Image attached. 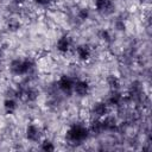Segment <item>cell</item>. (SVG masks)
Segmentation results:
<instances>
[{
	"instance_id": "obj_1",
	"label": "cell",
	"mask_w": 152,
	"mask_h": 152,
	"mask_svg": "<svg viewBox=\"0 0 152 152\" xmlns=\"http://www.w3.org/2000/svg\"><path fill=\"white\" fill-rule=\"evenodd\" d=\"M90 135V132L88 129V126L84 124L75 122L69 126V128L65 132V139L69 144H82L86 141Z\"/></svg>"
},
{
	"instance_id": "obj_2",
	"label": "cell",
	"mask_w": 152,
	"mask_h": 152,
	"mask_svg": "<svg viewBox=\"0 0 152 152\" xmlns=\"http://www.w3.org/2000/svg\"><path fill=\"white\" fill-rule=\"evenodd\" d=\"M34 70L33 59L26 58H15L10 63V72L14 76H27Z\"/></svg>"
},
{
	"instance_id": "obj_3",
	"label": "cell",
	"mask_w": 152,
	"mask_h": 152,
	"mask_svg": "<svg viewBox=\"0 0 152 152\" xmlns=\"http://www.w3.org/2000/svg\"><path fill=\"white\" fill-rule=\"evenodd\" d=\"M14 97L20 99L25 102H33L38 97V91L31 86H19L14 90Z\"/></svg>"
},
{
	"instance_id": "obj_4",
	"label": "cell",
	"mask_w": 152,
	"mask_h": 152,
	"mask_svg": "<svg viewBox=\"0 0 152 152\" xmlns=\"http://www.w3.org/2000/svg\"><path fill=\"white\" fill-rule=\"evenodd\" d=\"M25 137L31 142H39V141H42L43 129L38 124L31 122L25 128Z\"/></svg>"
},
{
	"instance_id": "obj_5",
	"label": "cell",
	"mask_w": 152,
	"mask_h": 152,
	"mask_svg": "<svg viewBox=\"0 0 152 152\" xmlns=\"http://www.w3.org/2000/svg\"><path fill=\"white\" fill-rule=\"evenodd\" d=\"M74 83H75V78L69 76V75H62L58 80H57V88L61 93L65 94V95H71L72 94V89H74Z\"/></svg>"
},
{
	"instance_id": "obj_6",
	"label": "cell",
	"mask_w": 152,
	"mask_h": 152,
	"mask_svg": "<svg viewBox=\"0 0 152 152\" xmlns=\"http://www.w3.org/2000/svg\"><path fill=\"white\" fill-rule=\"evenodd\" d=\"M91 90V86L89 83L88 80H75L74 83V89H72V94H75L77 97H86L90 94Z\"/></svg>"
},
{
	"instance_id": "obj_7",
	"label": "cell",
	"mask_w": 152,
	"mask_h": 152,
	"mask_svg": "<svg viewBox=\"0 0 152 152\" xmlns=\"http://www.w3.org/2000/svg\"><path fill=\"white\" fill-rule=\"evenodd\" d=\"M95 11L102 15H109L115 10V4L113 0H94Z\"/></svg>"
},
{
	"instance_id": "obj_8",
	"label": "cell",
	"mask_w": 152,
	"mask_h": 152,
	"mask_svg": "<svg viewBox=\"0 0 152 152\" xmlns=\"http://www.w3.org/2000/svg\"><path fill=\"white\" fill-rule=\"evenodd\" d=\"M72 45H74V40H72L71 36H69V34L65 33V34H62L57 39V42H56V50L59 53L65 55V53H68V52L71 51Z\"/></svg>"
},
{
	"instance_id": "obj_9",
	"label": "cell",
	"mask_w": 152,
	"mask_h": 152,
	"mask_svg": "<svg viewBox=\"0 0 152 152\" xmlns=\"http://www.w3.org/2000/svg\"><path fill=\"white\" fill-rule=\"evenodd\" d=\"M90 114L95 119H103L109 114V106L106 101H97L90 108Z\"/></svg>"
},
{
	"instance_id": "obj_10",
	"label": "cell",
	"mask_w": 152,
	"mask_h": 152,
	"mask_svg": "<svg viewBox=\"0 0 152 152\" xmlns=\"http://www.w3.org/2000/svg\"><path fill=\"white\" fill-rule=\"evenodd\" d=\"M75 55L77 57L78 61L81 62H88L90 58H91V55H93V50L90 48V45L88 44H78L76 48H75Z\"/></svg>"
},
{
	"instance_id": "obj_11",
	"label": "cell",
	"mask_w": 152,
	"mask_h": 152,
	"mask_svg": "<svg viewBox=\"0 0 152 152\" xmlns=\"http://www.w3.org/2000/svg\"><path fill=\"white\" fill-rule=\"evenodd\" d=\"M125 101V96L119 90H112L108 100L106 101L109 107H120Z\"/></svg>"
},
{
	"instance_id": "obj_12",
	"label": "cell",
	"mask_w": 152,
	"mask_h": 152,
	"mask_svg": "<svg viewBox=\"0 0 152 152\" xmlns=\"http://www.w3.org/2000/svg\"><path fill=\"white\" fill-rule=\"evenodd\" d=\"M102 120V126H103V131H106V132H113V131H115L116 128H118V126H119V124H118V121H116V119L114 118V116H112V115H106L103 119H101Z\"/></svg>"
},
{
	"instance_id": "obj_13",
	"label": "cell",
	"mask_w": 152,
	"mask_h": 152,
	"mask_svg": "<svg viewBox=\"0 0 152 152\" xmlns=\"http://www.w3.org/2000/svg\"><path fill=\"white\" fill-rule=\"evenodd\" d=\"M4 110L6 114H14L18 109V101H17V97H7L4 103Z\"/></svg>"
},
{
	"instance_id": "obj_14",
	"label": "cell",
	"mask_w": 152,
	"mask_h": 152,
	"mask_svg": "<svg viewBox=\"0 0 152 152\" xmlns=\"http://www.w3.org/2000/svg\"><path fill=\"white\" fill-rule=\"evenodd\" d=\"M88 129L90 132V134H95V135H99L101 134L103 131V126H102V120L101 119H95L93 118L90 124L88 125Z\"/></svg>"
},
{
	"instance_id": "obj_15",
	"label": "cell",
	"mask_w": 152,
	"mask_h": 152,
	"mask_svg": "<svg viewBox=\"0 0 152 152\" xmlns=\"http://www.w3.org/2000/svg\"><path fill=\"white\" fill-rule=\"evenodd\" d=\"M107 84L110 88V90H119L121 82L116 75H108L107 76Z\"/></svg>"
},
{
	"instance_id": "obj_16",
	"label": "cell",
	"mask_w": 152,
	"mask_h": 152,
	"mask_svg": "<svg viewBox=\"0 0 152 152\" xmlns=\"http://www.w3.org/2000/svg\"><path fill=\"white\" fill-rule=\"evenodd\" d=\"M40 150H43L45 152H52L56 150V147H55V144L50 139H44L40 142Z\"/></svg>"
},
{
	"instance_id": "obj_17",
	"label": "cell",
	"mask_w": 152,
	"mask_h": 152,
	"mask_svg": "<svg viewBox=\"0 0 152 152\" xmlns=\"http://www.w3.org/2000/svg\"><path fill=\"white\" fill-rule=\"evenodd\" d=\"M7 27H8L10 31L15 32V31H18V30L20 28V21H19L18 19H15V18H12V19L8 20V23H7Z\"/></svg>"
},
{
	"instance_id": "obj_18",
	"label": "cell",
	"mask_w": 152,
	"mask_h": 152,
	"mask_svg": "<svg viewBox=\"0 0 152 152\" xmlns=\"http://www.w3.org/2000/svg\"><path fill=\"white\" fill-rule=\"evenodd\" d=\"M77 17H78L81 20H87V19L90 17V11H89L87 7L80 8L78 12H77Z\"/></svg>"
},
{
	"instance_id": "obj_19",
	"label": "cell",
	"mask_w": 152,
	"mask_h": 152,
	"mask_svg": "<svg viewBox=\"0 0 152 152\" xmlns=\"http://www.w3.org/2000/svg\"><path fill=\"white\" fill-rule=\"evenodd\" d=\"M56 0H33V2L40 7H48L50 5H52Z\"/></svg>"
},
{
	"instance_id": "obj_20",
	"label": "cell",
	"mask_w": 152,
	"mask_h": 152,
	"mask_svg": "<svg viewBox=\"0 0 152 152\" xmlns=\"http://www.w3.org/2000/svg\"><path fill=\"white\" fill-rule=\"evenodd\" d=\"M15 5H23L24 2H25V0H12Z\"/></svg>"
},
{
	"instance_id": "obj_21",
	"label": "cell",
	"mask_w": 152,
	"mask_h": 152,
	"mask_svg": "<svg viewBox=\"0 0 152 152\" xmlns=\"http://www.w3.org/2000/svg\"><path fill=\"white\" fill-rule=\"evenodd\" d=\"M2 58H4V51H2V49L0 48V64H1V61H2Z\"/></svg>"
}]
</instances>
